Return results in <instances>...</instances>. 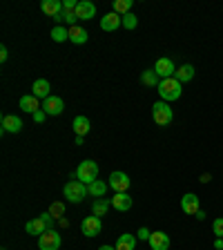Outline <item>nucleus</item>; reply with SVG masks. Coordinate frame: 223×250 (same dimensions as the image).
I'll list each match as a JSON object with an SVG mask.
<instances>
[{"label": "nucleus", "mask_w": 223, "mask_h": 250, "mask_svg": "<svg viewBox=\"0 0 223 250\" xmlns=\"http://www.w3.org/2000/svg\"><path fill=\"white\" fill-rule=\"evenodd\" d=\"M156 89H159V94H161V99L167 103V101H177L179 96L183 94V83H179L174 76H172V78H163Z\"/></svg>", "instance_id": "1"}, {"label": "nucleus", "mask_w": 223, "mask_h": 250, "mask_svg": "<svg viewBox=\"0 0 223 250\" xmlns=\"http://www.w3.org/2000/svg\"><path fill=\"white\" fill-rule=\"evenodd\" d=\"M62 192H65V197H67L69 203H81L85 197H87V186H85L83 181H78V179H74V181H67L65 183V188H62Z\"/></svg>", "instance_id": "2"}, {"label": "nucleus", "mask_w": 223, "mask_h": 250, "mask_svg": "<svg viewBox=\"0 0 223 250\" xmlns=\"http://www.w3.org/2000/svg\"><path fill=\"white\" fill-rule=\"evenodd\" d=\"M152 119L156 121V125H170L172 119H174V112H172V107L165 103V101H159V103L152 105Z\"/></svg>", "instance_id": "3"}, {"label": "nucleus", "mask_w": 223, "mask_h": 250, "mask_svg": "<svg viewBox=\"0 0 223 250\" xmlns=\"http://www.w3.org/2000/svg\"><path fill=\"white\" fill-rule=\"evenodd\" d=\"M76 179L78 181H83L85 186H89V183H94L96 179H99V166H96V161H83L81 166L76 167Z\"/></svg>", "instance_id": "4"}, {"label": "nucleus", "mask_w": 223, "mask_h": 250, "mask_svg": "<svg viewBox=\"0 0 223 250\" xmlns=\"http://www.w3.org/2000/svg\"><path fill=\"white\" fill-rule=\"evenodd\" d=\"M38 248L41 250H58L61 248V234H58L54 228L42 232L41 237H38Z\"/></svg>", "instance_id": "5"}, {"label": "nucleus", "mask_w": 223, "mask_h": 250, "mask_svg": "<svg viewBox=\"0 0 223 250\" xmlns=\"http://www.w3.org/2000/svg\"><path fill=\"white\" fill-rule=\"evenodd\" d=\"M81 230H83L85 237H96V234L103 230V224H101V217L92 214V217H85L83 224H81Z\"/></svg>", "instance_id": "6"}, {"label": "nucleus", "mask_w": 223, "mask_h": 250, "mask_svg": "<svg viewBox=\"0 0 223 250\" xmlns=\"http://www.w3.org/2000/svg\"><path fill=\"white\" fill-rule=\"evenodd\" d=\"M154 72H156V76L161 78H172L174 76V74H177V67H174V62L170 61V58H159V61H156V65H154Z\"/></svg>", "instance_id": "7"}, {"label": "nucleus", "mask_w": 223, "mask_h": 250, "mask_svg": "<svg viewBox=\"0 0 223 250\" xmlns=\"http://www.w3.org/2000/svg\"><path fill=\"white\" fill-rule=\"evenodd\" d=\"M65 109V103H62L61 96H49V99L42 101V112L47 116H58Z\"/></svg>", "instance_id": "8"}, {"label": "nucleus", "mask_w": 223, "mask_h": 250, "mask_svg": "<svg viewBox=\"0 0 223 250\" xmlns=\"http://www.w3.org/2000/svg\"><path fill=\"white\" fill-rule=\"evenodd\" d=\"M107 183H109V188H114L116 192H127V188H130V177H127L125 172H112Z\"/></svg>", "instance_id": "9"}, {"label": "nucleus", "mask_w": 223, "mask_h": 250, "mask_svg": "<svg viewBox=\"0 0 223 250\" xmlns=\"http://www.w3.org/2000/svg\"><path fill=\"white\" fill-rule=\"evenodd\" d=\"M74 14H76L78 21H92L94 16H96V5H94V2H89V0H81Z\"/></svg>", "instance_id": "10"}, {"label": "nucleus", "mask_w": 223, "mask_h": 250, "mask_svg": "<svg viewBox=\"0 0 223 250\" xmlns=\"http://www.w3.org/2000/svg\"><path fill=\"white\" fill-rule=\"evenodd\" d=\"M123 25V16H119L116 11H109V14L103 16V21H101V29L103 31H114Z\"/></svg>", "instance_id": "11"}, {"label": "nucleus", "mask_w": 223, "mask_h": 250, "mask_svg": "<svg viewBox=\"0 0 223 250\" xmlns=\"http://www.w3.org/2000/svg\"><path fill=\"white\" fill-rule=\"evenodd\" d=\"M147 244H150L152 250H170V237L165 232H161V230H156V232H152Z\"/></svg>", "instance_id": "12"}, {"label": "nucleus", "mask_w": 223, "mask_h": 250, "mask_svg": "<svg viewBox=\"0 0 223 250\" xmlns=\"http://www.w3.org/2000/svg\"><path fill=\"white\" fill-rule=\"evenodd\" d=\"M199 206H201V203H199V197H197V194H192V192L183 194L181 208H183V212H185V214H197L199 210H201Z\"/></svg>", "instance_id": "13"}, {"label": "nucleus", "mask_w": 223, "mask_h": 250, "mask_svg": "<svg viewBox=\"0 0 223 250\" xmlns=\"http://www.w3.org/2000/svg\"><path fill=\"white\" fill-rule=\"evenodd\" d=\"M49 89H52V85H49L47 78H38V81H34V85H31V94H34L36 99H49V96H52Z\"/></svg>", "instance_id": "14"}, {"label": "nucleus", "mask_w": 223, "mask_h": 250, "mask_svg": "<svg viewBox=\"0 0 223 250\" xmlns=\"http://www.w3.org/2000/svg\"><path fill=\"white\" fill-rule=\"evenodd\" d=\"M2 132H20L22 130V121H20V116H11V114H5L2 116Z\"/></svg>", "instance_id": "15"}, {"label": "nucleus", "mask_w": 223, "mask_h": 250, "mask_svg": "<svg viewBox=\"0 0 223 250\" xmlns=\"http://www.w3.org/2000/svg\"><path fill=\"white\" fill-rule=\"evenodd\" d=\"M18 105H20V109H22V112H27V114H36L38 109H42V105L38 103V99L34 96V94H29V96H22Z\"/></svg>", "instance_id": "16"}, {"label": "nucleus", "mask_w": 223, "mask_h": 250, "mask_svg": "<svg viewBox=\"0 0 223 250\" xmlns=\"http://www.w3.org/2000/svg\"><path fill=\"white\" fill-rule=\"evenodd\" d=\"M112 206H114L119 212H125V210L132 208V197L127 192H116L114 197H112Z\"/></svg>", "instance_id": "17"}, {"label": "nucleus", "mask_w": 223, "mask_h": 250, "mask_svg": "<svg viewBox=\"0 0 223 250\" xmlns=\"http://www.w3.org/2000/svg\"><path fill=\"white\" fill-rule=\"evenodd\" d=\"M25 230L31 234V237H41V234H42V232H47L49 228H47V224L42 221L41 217H38V219H31V221H27Z\"/></svg>", "instance_id": "18"}, {"label": "nucleus", "mask_w": 223, "mask_h": 250, "mask_svg": "<svg viewBox=\"0 0 223 250\" xmlns=\"http://www.w3.org/2000/svg\"><path fill=\"white\" fill-rule=\"evenodd\" d=\"M107 188H109V183H105L103 179H96L94 183H89V186H87V192H89V197L103 199L105 192H107Z\"/></svg>", "instance_id": "19"}, {"label": "nucleus", "mask_w": 223, "mask_h": 250, "mask_svg": "<svg viewBox=\"0 0 223 250\" xmlns=\"http://www.w3.org/2000/svg\"><path fill=\"white\" fill-rule=\"evenodd\" d=\"M41 9H42V14H45V16L56 18V16L62 11V2H58V0H42Z\"/></svg>", "instance_id": "20"}, {"label": "nucleus", "mask_w": 223, "mask_h": 250, "mask_svg": "<svg viewBox=\"0 0 223 250\" xmlns=\"http://www.w3.org/2000/svg\"><path fill=\"white\" fill-rule=\"evenodd\" d=\"M87 31L83 29V27H78V25H74V27H69V41L74 42V45H83V42H87Z\"/></svg>", "instance_id": "21"}, {"label": "nucleus", "mask_w": 223, "mask_h": 250, "mask_svg": "<svg viewBox=\"0 0 223 250\" xmlns=\"http://www.w3.org/2000/svg\"><path fill=\"white\" fill-rule=\"evenodd\" d=\"M72 127H74V132H76V136H85L92 125H89L87 116H76V119L72 121Z\"/></svg>", "instance_id": "22"}, {"label": "nucleus", "mask_w": 223, "mask_h": 250, "mask_svg": "<svg viewBox=\"0 0 223 250\" xmlns=\"http://www.w3.org/2000/svg\"><path fill=\"white\" fill-rule=\"evenodd\" d=\"M136 248V234H130L125 232L119 237V241H116V250H134Z\"/></svg>", "instance_id": "23"}, {"label": "nucleus", "mask_w": 223, "mask_h": 250, "mask_svg": "<svg viewBox=\"0 0 223 250\" xmlns=\"http://www.w3.org/2000/svg\"><path fill=\"white\" fill-rule=\"evenodd\" d=\"M174 78H177L179 83L192 81V78H194V67H192V65H181V67H177V74H174Z\"/></svg>", "instance_id": "24"}, {"label": "nucleus", "mask_w": 223, "mask_h": 250, "mask_svg": "<svg viewBox=\"0 0 223 250\" xmlns=\"http://www.w3.org/2000/svg\"><path fill=\"white\" fill-rule=\"evenodd\" d=\"M49 36H52L56 42H65V41H69V29L67 27H62V25H56Z\"/></svg>", "instance_id": "25"}, {"label": "nucleus", "mask_w": 223, "mask_h": 250, "mask_svg": "<svg viewBox=\"0 0 223 250\" xmlns=\"http://www.w3.org/2000/svg\"><path fill=\"white\" fill-rule=\"evenodd\" d=\"M112 206V201H107V199H96L92 206V212L96 214V217H103L105 212H107V208Z\"/></svg>", "instance_id": "26"}, {"label": "nucleus", "mask_w": 223, "mask_h": 250, "mask_svg": "<svg viewBox=\"0 0 223 250\" xmlns=\"http://www.w3.org/2000/svg\"><path fill=\"white\" fill-rule=\"evenodd\" d=\"M130 9H132V0H116V2H114V11L119 16L130 14Z\"/></svg>", "instance_id": "27"}, {"label": "nucleus", "mask_w": 223, "mask_h": 250, "mask_svg": "<svg viewBox=\"0 0 223 250\" xmlns=\"http://www.w3.org/2000/svg\"><path fill=\"white\" fill-rule=\"evenodd\" d=\"M141 81H143L145 85H156V87H159V83H161V81H159V76H156L154 69H147V72H143Z\"/></svg>", "instance_id": "28"}, {"label": "nucleus", "mask_w": 223, "mask_h": 250, "mask_svg": "<svg viewBox=\"0 0 223 250\" xmlns=\"http://www.w3.org/2000/svg\"><path fill=\"white\" fill-rule=\"evenodd\" d=\"M136 25H139V18H136V16L132 14V11H130V14H125V16H123V27H125V29H134Z\"/></svg>", "instance_id": "29"}, {"label": "nucleus", "mask_w": 223, "mask_h": 250, "mask_svg": "<svg viewBox=\"0 0 223 250\" xmlns=\"http://www.w3.org/2000/svg\"><path fill=\"white\" fill-rule=\"evenodd\" d=\"M49 212H52L54 219H62V212H65V206H62L61 201L52 203V208H49Z\"/></svg>", "instance_id": "30"}, {"label": "nucleus", "mask_w": 223, "mask_h": 250, "mask_svg": "<svg viewBox=\"0 0 223 250\" xmlns=\"http://www.w3.org/2000/svg\"><path fill=\"white\" fill-rule=\"evenodd\" d=\"M212 232L217 234V237H223V219L221 217H217L212 221Z\"/></svg>", "instance_id": "31"}, {"label": "nucleus", "mask_w": 223, "mask_h": 250, "mask_svg": "<svg viewBox=\"0 0 223 250\" xmlns=\"http://www.w3.org/2000/svg\"><path fill=\"white\" fill-rule=\"evenodd\" d=\"M41 219L47 224V228L52 230V226H54V217H52V212H42V214H41Z\"/></svg>", "instance_id": "32"}, {"label": "nucleus", "mask_w": 223, "mask_h": 250, "mask_svg": "<svg viewBox=\"0 0 223 250\" xmlns=\"http://www.w3.org/2000/svg\"><path fill=\"white\" fill-rule=\"evenodd\" d=\"M31 119H34V121H36V123H38V125H41V123H45L47 114H45V112H42V109H38L36 114H31Z\"/></svg>", "instance_id": "33"}, {"label": "nucleus", "mask_w": 223, "mask_h": 250, "mask_svg": "<svg viewBox=\"0 0 223 250\" xmlns=\"http://www.w3.org/2000/svg\"><path fill=\"white\" fill-rule=\"evenodd\" d=\"M150 237H152V232L147 228H141L139 230V239H143V241H150Z\"/></svg>", "instance_id": "34"}, {"label": "nucleus", "mask_w": 223, "mask_h": 250, "mask_svg": "<svg viewBox=\"0 0 223 250\" xmlns=\"http://www.w3.org/2000/svg\"><path fill=\"white\" fill-rule=\"evenodd\" d=\"M7 56H9V54H7V47L2 45L0 47V61H7Z\"/></svg>", "instance_id": "35"}, {"label": "nucleus", "mask_w": 223, "mask_h": 250, "mask_svg": "<svg viewBox=\"0 0 223 250\" xmlns=\"http://www.w3.org/2000/svg\"><path fill=\"white\" fill-rule=\"evenodd\" d=\"M99 250H116V246H101Z\"/></svg>", "instance_id": "36"}]
</instances>
